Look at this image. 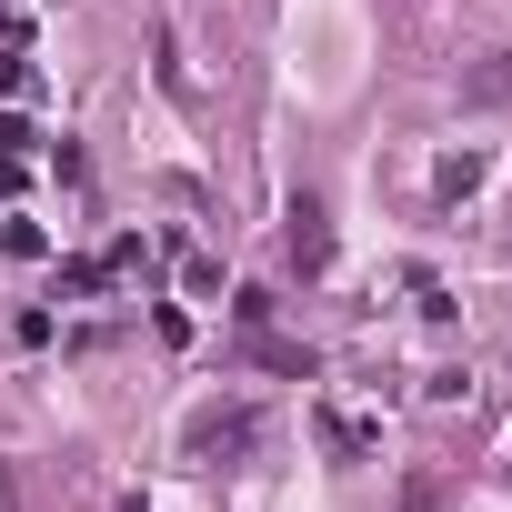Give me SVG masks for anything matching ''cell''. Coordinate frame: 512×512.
<instances>
[{
    "instance_id": "6da1fadb",
    "label": "cell",
    "mask_w": 512,
    "mask_h": 512,
    "mask_svg": "<svg viewBox=\"0 0 512 512\" xmlns=\"http://www.w3.org/2000/svg\"><path fill=\"white\" fill-rule=\"evenodd\" d=\"M262 432H272L262 402H201V412L181 422V452H191V462H241V452H262Z\"/></svg>"
},
{
    "instance_id": "7a4b0ae2",
    "label": "cell",
    "mask_w": 512,
    "mask_h": 512,
    "mask_svg": "<svg viewBox=\"0 0 512 512\" xmlns=\"http://www.w3.org/2000/svg\"><path fill=\"white\" fill-rule=\"evenodd\" d=\"M282 251H292V272H302V282L332 272V211H322L312 191H292V211H282Z\"/></svg>"
},
{
    "instance_id": "3957f363",
    "label": "cell",
    "mask_w": 512,
    "mask_h": 512,
    "mask_svg": "<svg viewBox=\"0 0 512 512\" xmlns=\"http://www.w3.org/2000/svg\"><path fill=\"white\" fill-rule=\"evenodd\" d=\"M111 282H121L111 251H101V262H61V292H71V302H91V292H111Z\"/></svg>"
},
{
    "instance_id": "277c9868",
    "label": "cell",
    "mask_w": 512,
    "mask_h": 512,
    "mask_svg": "<svg viewBox=\"0 0 512 512\" xmlns=\"http://www.w3.org/2000/svg\"><path fill=\"white\" fill-rule=\"evenodd\" d=\"M322 442H332V452H342V462H362V452H372V432H362V422H352V412H332V422H322Z\"/></svg>"
},
{
    "instance_id": "5b68a950",
    "label": "cell",
    "mask_w": 512,
    "mask_h": 512,
    "mask_svg": "<svg viewBox=\"0 0 512 512\" xmlns=\"http://www.w3.org/2000/svg\"><path fill=\"white\" fill-rule=\"evenodd\" d=\"M231 322H241V332H262V322H272V292H262V282H251V292H231Z\"/></svg>"
},
{
    "instance_id": "8992f818",
    "label": "cell",
    "mask_w": 512,
    "mask_h": 512,
    "mask_svg": "<svg viewBox=\"0 0 512 512\" xmlns=\"http://www.w3.org/2000/svg\"><path fill=\"white\" fill-rule=\"evenodd\" d=\"M0 101H31V61L21 51H0Z\"/></svg>"
},
{
    "instance_id": "52a82bcc",
    "label": "cell",
    "mask_w": 512,
    "mask_h": 512,
    "mask_svg": "<svg viewBox=\"0 0 512 512\" xmlns=\"http://www.w3.org/2000/svg\"><path fill=\"white\" fill-rule=\"evenodd\" d=\"M21 151H31V121H21V111H0V161H21Z\"/></svg>"
},
{
    "instance_id": "ba28073f",
    "label": "cell",
    "mask_w": 512,
    "mask_h": 512,
    "mask_svg": "<svg viewBox=\"0 0 512 512\" xmlns=\"http://www.w3.org/2000/svg\"><path fill=\"white\" fill-rule=\"evenodd\" d=\"M402 512H442V482H432V472H412V492H402Z\"/></svg>"
},
{
    "instance_id": "9c48e42d",
    "label": "cell",
    "mask_w": 512,
    "mask_h": 512,
    "mask_svg": "<svg viewBox=\"0 0 512 512\" xmlns=\"http://www.w3.org/2000/svg\"><path fill=\"white\" fill-rule=\"evenodd\" d=\"M0 512H21V482H11V472H0Z\"/></svg>"
}]
</instances>
